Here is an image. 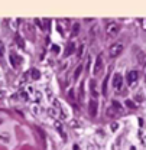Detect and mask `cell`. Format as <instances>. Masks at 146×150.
Listing matches in <instances>:
<instances>
[{
  "label": "cell",
  "instance_id": "1",
  "mask_svg": "<svg viewBox=\"0 0 146 150\" xmlns=\"http://www.w3.org/2000/svg\"><path fill=\"white\" fill-rule=\"evenodd\" d=\"M123 49H125L123 43H120V42H116V43L110 45V48H109V56L111 58V59H114V58L120 56V54L123 52Z\"/></svg>",
  "mask_w": 146,
  "mask_h": 150
},
{
  "label": "cell",
  "instance_id": "2",
  "mask_svg": "<svg viewBox=\"0 0 146 150\" xmlns=\"http://www.w3.org/2000/svg\"><path fill=\"white\" fill-rule=\"evenodd\" d=\"M119 32H120V26H119V23H116V22H109V23L106 25V35H107L109 38L117 36Z\"/></svg>",
  "mask_w": 146,
  "mask_h": 150
},
{
  "label": "cell",
  "instance_id": "3",
  "mask_svg": "<svg viewBox=\"0 0 146 150\" xmlns=\"http://www.w3.org/2000/svg\"><path fill=\"white\" fill-rule=\"evenodd\" d=\"M113 88H114L117 93H120L122 88H123V76L119 74V72H116L114 76H113Z\"/></svg>",
  "mask_w": 146,
  "mask_h": 150
},
{
  "label": "cell",
  "instance_id": "4",
  "mask_svg": "<svg viewBox=\"0 0 146 150\" xmlns=\"http://www.w3.org/2000/svg\"><path fill=\"white\" fill-rule=\"evenodd\" d=\"M137 79H139V72H137V71H129L127 75H126V81H127L129 87L136 85Z\"/></svg>",
  "mask_w": 146,
  "mask_h": 150
},
{
  "label": "cell",
  "instance_id": "5",
  "mask_svg": "<svg viewBox=\"0 0 146 150\" xmlns=\"http://www.w3.org/2000/svg\"><path fill=\"white\" fill-rule=\"evenodd\" d=\"M88 111H90V115H91V117H95V115H97V111H98V101H97L95 98L90 100V103H88Z\"/></svg>",
  "mask_w": 146,
  "mask_h": 150
},
{
  "label": "cell",
  "instance_id": "6",
  "mask_svg": "<svg viewBox=\"0 0 146 150\" xmlns=\"http://www.w3.org/2000/svg\"><path fill=\"white\" fill-rule=\"evenodd\" d=\"M9 59H10V64H12V67L16 69V68L19 67V64H20V58H19V56L16 55L15 52H10V54H9Z\"/></svg>",
  "mask_w": 146,
  "mask_h": 150
},
{
  "label": "cell",
  "instance_id": "7",
  "mask_svg": "<svg viewBox=\"0 0 146 150\" xmlns=\"http://www.w3.org/2000/svg\"><path fill=\"white\" fill-rule=\"evenodd\" d=\"M101 68H103V58L97 56L95 58V64H94V75H98V72L101 71Z\"/></svg>",
  "mask_w": 146,
  "mask_h": 150
},
{
  "label": "cell",
  "instance_id": "8",
  "mask_svg": "<svg viewBox=\"0 0 146 150\" xmlns=\"http://www.w3.org/2000/svg\"><path fill=\"white\" fill-rule=\"evenodd\" d=\"M74 49H75V43L74 42H68V46H67V49H65V56H70L71 54H74Z\"/></svg>",
  "mask_w": 146,
  "mask_h": 150
},
{
  "label": "cell",
  "instance_id": "9",
  "mask_svg": "<svg viewBox=\"0 0 146 150\" xmlns=\"http://www.w3.org/2000/svg\"><path fill=\"white\" fill-rule=\"evenodd\" d=\"M107 84H109V75L104 76V81L101 84V94L103 95H107Z\"/></svg>",
  "mask_w": 146,
  "mask_h": 150
},
{
  "label": "cell",
  "instance_id": "10",
  "mask_svg": "<svg viewBox=\"0 0 146 150\" xmlns=\"http://www.w3.org/2000/svg\"><path fill=\"white\" fill-rule=\"evenodd\" d=\"M78 91H80V97H78V100H80V101H84V100H85V91H84V82H81V84H80V88H78Z\"/></svg>",
  "mask_w": 146,
  "mask_h": 150
},
{
  "label": "cell",
  "instance_id": "11",
  "mask_svg": "<svg viewBox=\"0 0 146 150\" xmlns=\"http://www.w3.org/2000/svg\"><path fill=\"white\" fill-rule=\"evenodd\" d=\"M55 127H56V130L59 131L61 137H62L64 140H67V134L64 133V130H62V126H61V123H59V121H55Z\"/></svg>",
  "mask_w": 146,
  "mask_h": 150
},
{
  "label": "cell",
  "instance_id": "12",
  "mask_svg": "<svg viewBox=\"0 0 146 150\" xmlns=\"http://www.w3.org/2000/svg\"><path fill=\"white\" fill-rule=\"evenodd\" d=\"M90 85H91V88H90L91 94L94 95V97H97V95H98V93H97V90H95V81H94V79H91V81H90Z\"/></svg>",
  "mask_w": 146,
  "mask_h": 150
},
{
  "label": "cell",
  "instance_id": "13",
  "mask_svg": "<svg viewBox=\"0 0 146 150\" xmlns=\"http://www.w3.org/2000/svg\"><path fill=\"white\" fill-rule=\"evenodd\" d=\"M106 114H107V117H117V112L114 110V107H109Z\"/></svg>",
  "mask_w": 146,
  "mask_h": 150
},
{
  "label": "cell",
  "instance_id": "14",
  "mask_svg": "<svg viewBox=\"0 0 146 150\" xmlns=\"http://www.w3.org/2000/svg\"><path fill=\"white\" fill-rule=\"evenodd\" d=\"M31 74H32V78H33V79H39V76H41V72H39L38 69H35V68L31 69Z\"/></svg>",
  "mask_w": 146,
  "mask_h": 150
},
{
  "label": "cell",
  "instance_id": "15",
  "mask_svg": "<svg viewBox=\"0 0 146 150\" xmlns=\"http://www.w3.org/2000/svg\"><path fill=\"white\" fill-rule=\"evenodd\" d=\"M78 32H80V25H78V23H75V25L73 26V36L78 35Z\"/></svg>",
  "mask_w": 146,
  "mask_h": 150
},
{
  "label": "cell",
  "instance_id": "16",
  "mask_svg": "<svg viewBox=\"0 0 146 150\" xmlns=\"http://www.w3.org/2000/svg\"><path fill=\"white\" fill-rule=\"evenodd\" d=\"M81 71H83V65H78V68H77V69H75V72H74V76H75V78H78L80 74H81Z\"/></svg>",
  "mask_w": 146,
  "mask_h": 150
},
{
  "label": "cell",
  "instance_id": "17",
  "mask_svg": "<svg viewBox=\"0 0 146 150\" xmlns=\"http://www.w3.org/2000/svg\"><path fill=\"white\" fill-rule=\"evenodd\" d=\"M83 52H84V45H81V46L78 48V51H77V58H81V56H83Z\"/></svg>",
  "mask_w": 146,
  "mask_h": 150
},
{
  "label": "cell",
  "instance_id": "18",
  "mask_svg": "<svg viewBox=\"0 0 146 150\" xmlns=\"http://www.w3.org/2000/svg\"><path fill=\"white\" fill-rule=\"evenodd\" d=\"M16 43H18V46H20V48H23L25 45H23V39L20 36H16Z\"/></svg>",
  "mask_w": 146,
  "mask_h": 150
},
{
  "label": "cell",
  "instance_id": "19",
  "mask_svg": "<svg viewBox=\"0 0 146 150\" xmlns=\"http://www.w3.org/2000/svg\"><path fill=\"white\" fill-rule=\"evenodd\" d=\"M3 52H4V43H3V40L0 39V55H3Z\"/></svg>",
  "mask_w": 146,
  "mask_h": 150
},
{
  "label": "cell",
  "instance_id": "20",
  "mask_svg": "<svg viewBox=\"0 0 146 150\" xmlns=\"http://www.w3.org/2000/svg\"><path fill=\"white\" fill-rule=\"evenodd\" d=\"M140 26L143 30H146V19H140Z\"/></svg>",
  "mask_w": 146,
  "mask_h": 150
},
{
  "label": "cell",
  "instance_id": "21",
  "mask_svg": "<svg viewBox=\"0 0 146 150\" xmlns=\"http://www.w3.org/2000/svg\"><path fill=\"white\" fill-rule=\"evenodd\" d=\"M113 107H116V108H117V110H119V111H120V110H122V107H120V104H119V103H117V101H113Z\"/></svg>",
  "mask_w": 146,
  "mask_h": 150
},
{
  "label": "cell",
  "instance_id": "22",
  "mask_svg": "<svg viewBox=\"0 0 146 150\" xmlns=\"http://www.w3.org/2000/svg\"><path fill=\"white\" fill-rule=\"evenodd\" d=\"M59 52V46H56V45H54V46H52V52Z\"/></svg>",
  "mask_w": 146,
  "mask_h": 150
},
{
  "label": "cell",
  "instance_id": "23",
  "mask_svg": "<svg viewBox=\"0 0 146 150\" xmlns=\"http://www.w3.org/2000/svg\"><path fill=\"white\" fill-rule=\"evenodd\" d=\"M117 127H119V126H117L116 123H114L113 126H110V129H111V130H113V131H114V130H117Z\"/></svg>",
  "mask_w": 146,
  "mask_h": 150
},
{
  "label": "cell",
  "instance_id": "24",
  "mask_svg": "<svg viewBox=\"0 0 146 150\" xmlns=\"http://www.w3.org/2000/svg\"><path fill=\"white\" fill-rule=\"evenodd\" d=\"M126 104H127L129 107H135V104H133V103H130V101H127V103H126Z\"/></svg>",
  "mask_w": 146,
  "mask_h": 150
},
{
  "label": "cell",
  "instance_id": "25",
  "mask_svg": "<svg viewBox=\"0 0 146 150\" xmlns=\"http://www.w3.org/2000/svg\"><path fill=\"white\" fill-rule=\"evenodd\" d=\"M1 123H3V120H1V118H0V124H1Z\"/></svg>",
  "mask_w": 146,
  "mask_h": 150
},
{
  "label": "cell",
  "instance_id": "26",
  "mask_svg": "<svg viewBox=\"0 0 146 150\" xmlns=\"http://www.w3.org/2000/svg\"><path fill=\"white\" fill-rule=\"evenodd\" d=\"M145 81H146V75H145Z\"/></svg>",
  "mask_w": 146,
  "mask_h": 150
}]
</instances>
